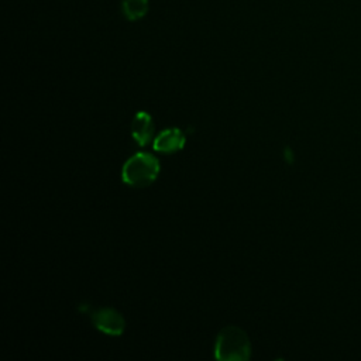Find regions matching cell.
Masks as SVG:
<instances>
[{"label":"cell","instance_id":"5b68a950","mask_svg":"<svg viewBox=\"0 0 361 361\" xmlns=\"http://www.w3.org/2000/svg\"><path fill=\"white\" fill-rule=\"evenodd\" d=\"M154 121L152 117L147 111H138L131 123V135L138 142V145L144 147L149 142L154 135Z\"/></svg>","mask_w":361,"mask_h":361},{"label":"cell","instance_id":"6da1fadb","mask_svg":"<svg viewBox=\"0 0 361 361\" xmlns=\"http://www.w3.org/2000/svg\"><path fill=\"white\" fill-rule=\"evenodd\" d=\"M214 357L220 361H245L251 357V344L245 331L235 326L224 327L216 338Z\"/></svg>","mask_w":361,"mask_h":361},{"label":"cell","instance_id":"8992f818","mask_svg":"<svg viewBox=\"0 0 361 361\" xmlns=\"http://www.w3.org/2000/svg\"><path fill=\"white\" fill-rule=\"evenodd\" d=\"M121 11L130 21L142 18L148 11V0H123Z\"/></svg>","mask_w":361,"mask_h":361},{"label":"cell","instance_id":"277c9868","mask_svg":"<svg viewBox=\"0 0 361 361\" xmlns=\"http://www.w3.org/2000/svg\"><path fill=\"white\" fill-rule=\"evenodd\" d=\"M186 137L179 128H166L158 134L154 141V149L158 152L171 154L183 148Z\"/></svg>","mask_w":361,"mask_h":361},{"label":"cell","instance_id":"3957f363","mask_svg":"<svg viewBox=\"0 0 361 361\" xmlns=\"http://www.w3.org/2000/svg\"><path fill=\"white\" fill-rule=\"evenodd\" d=\"M94 327L110 336H120L124 331L126 322L123 316L113 307H102L92 313Z\"/></svg>","mask_w":361,"mask_h":361},{"label":"cell","instance_id":"7a4b0ae2","mask_svg":"<svg viewBox=\"0 0 361 361\" xmlns=\"http://www.w3.org/2000/svg\"><path fill=\"white\" fill-rule=\"evenodd\" d=\"M159 173V161L148 152H137L123 165L121 178L130 186L145 188L151 185Z\"/></svg>","mask_w":361,"mask_h":361}]
</instances>
